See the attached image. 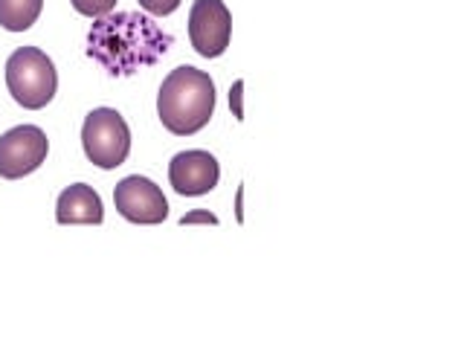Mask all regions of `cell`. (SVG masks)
I'll return each mask as SVG.
<instances>
[{
	"label": "cell",
	"mask_w": 464,
	"mask_h": 348,
	"mask_svg": "<svg viewBox=\"0 0 464 348\" xmlns=\"http://www.w3.org/2000/svg\"><path fill=\"white\" fill-rule=\"evenodd\" d=\"M174 38L160 29L151 14L116 12L96 18L87 33V55L111 76H134L142 67L157 64L171 50Z\"/></svg>",
	"instance_id": "1"
},
{
	"label": "cell",
	"mask_w": 464,
	"mask_h": 348,
	"mask_svg": "<svg viewBox=\"0 0 464 348\" xmlns=\"http://www.w3.org/2000/svg\"><path fill=\"white\" fill-rule=\"evenodd\" d=\"M55 218L58 224H102L105 221V209H102V198L93 186L72 183L58 195Z\"/></svg>",
	"instance_id": "9"
},
{
	"label": "cell",
	"mask_w": 464,
	"mask_h": 348,
	"mask_svg": "<svg viewBox=\"0 0 464 348\" xmlns=\"http://www.w3.org/2000/svg\"><path fill=\"white\" fill-rule=\"evenodd\" d=\"M198 221H207V224H218V218L212 212H192V215H183L180 218V224H198Z\"/></svg>",
	"instance_id": "13"
},
{
	"label": "cell",
	"mask_w": 464,
	"mask_h": 348,
	"mask_svg": "<svg viewBox=\"0 0 464 348\" xmlns=\"http://www.w3.org/2000/svg\"><path fill=\"white\" fill-rule=\"evenodd\" d=\"M232 38V12L224 0H195L188 12V41L198 55L218 58L224 55Z\"/></svg>",
	"instance_id": "7"
},
{
	"label": "cell",
	"mask_w": 464,
	"mask_h": 348,
	"mask_svg": "<svg viewBox=\"0 0 464 348\" xmlns=\"http://www.w3.org/2000/svg\"><path fill=\"white\" fill-rule=\"evenodd\" d=\"M113 203H116V212L130 224L154 227V224H163L169 218V200L163 195V188L149 178H140V174H130V178L116 183Z\"/></svg>",
	"instance_id": "6"
},
{
	"label": "cell",
	"mask_w": 464,
	"mask_h": 348,
	"mask_svg": "<svg viewBox=\"0 0 464 348\" xmlns=\"http://www.w3.org/2000/svg\"><path fill=\"white\" fill-rule=\"evenodd\" d=\"M241 87H244V82L238 79L236 84H232V93H229L232 108H236V116H238V120H244V111H241Z\"/></svg>",
	"instance_id": "14"
},
{
	"label": "cell",
	"mask_w": 464,
	"mask_h": 348,
	"mask_svg": "<svg viewBox=\"0 0 464 348\" xmlns=\"http://www.w3.org/2000/svg\"><path fill=\"white\" fill-rule=\"evenodd\" d=\"M44 0H0V26L9 33H26L38 21Z\"/></svg>",
	"instance_id": "10"
},
{
	"label": "cell",
	"mask_w": 464,
	"mask_h": 348,
	"mask_svg": "<svg viewBox=\"0 0 464 348\" xmlns=\"http://www.w3.org/2000/svg\"><path fill=\"white\" fill-rule=\"evenodd\" d=\"M70 4L79 14H87V18H105V14L113 12L116 0H70Z\"/></svg>",
	"instance_id": "11"
},
{
	"label": "cell",
	"mask_w": 464,
	"mask_h": 348,
	"mask_svg": "<svg viewBox=\"0 0 464 348\" xmlns=\"http://www.w3.org/2000/svg\"><path fill=\"white\" fill-rule=\"evenodd\" d=\"M157 113L174 137H192L215 113V82L192 64L174 67L160 84Z\"/></svg>",
	"instance_id": "2"
},
{
	"label": "cell",
	"mask_w": 464,
	"mask_h": 348,
	"mask_svg": "<svg viewBox=\"0 0 464 348\" xmlns=\"http://www.w3.org/2000/svg\"><path fill=\"white\" fill-rule=\"evenodd\" d=\"M183 0H140V6L151 14V18H163V14H171Z\"/></svg>",
	"instance_id": "12"
},
{
	"label": "cell",
	"mask_w": 464,
	"mask_h": 348,
	"mask_svg": "<svg viewBox=\"0 0 464 348\" xmlns=\"http://www.w3.org/2000/svg\"><path fill=\"white\" fill-rule=\"evenodd\" d=\"M6 87L21 108H47L58 91V72L53 58L38 47H18L6 62Z\"/></svg>",
	"instance_id": "3"
},
{
	"label": "cell",
	"mask_w": 464,
	"mask_h": 348,
	"mask_svg": "<svg viewBox=\"0 0 464 348\" xmlns=\"http://www.w3.org/2000/svg\"><path fill=\"white\" fill-rule=\"evenodd\" d=\"M221 180V166L209 151H180L171 157L169 163V183L178 195L186 198H198V195H209L212 188Z\"/></svg>",
	"instance_id": "8"
},
{
	"label": "cell",
	"mask_w": 464,
	"mask_h": 348,
	"mask_svg": "<svg viewBox=\"0 0 464 348\" xmlns=\"http://www.w3.org/2000/svg\"><path fill=\"white\" fill-rule=\"evenodd\" d=\"M50 140L38 125H18L0 137V178L21 180L41 169L47 160Z\"/></svg>",
	"instance_id": "5"
},
{
	"label": "cell",
	"mask_w": 464,
	"mask_h": 348,
	"mask_svg": "<svg viewBox=\"0 0 464 348\" xmlns=\"http://www.w3.org/2000/svg\"><path fill=\"white\" fill-rule=\"evenodd\" d=\"M82 149L99 169L122 166L130 154V128L125 116L113 108H96L87 113L82 125Z\"/></svg>",
	"instance_id": "4"
}]
</instances>
